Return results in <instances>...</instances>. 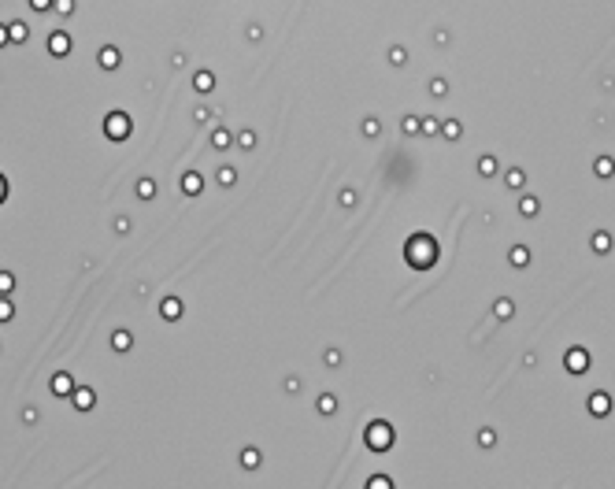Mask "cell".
<instances>
[{"label":"cell","instance_id":"obj_7","mask_svg":"<svg viewBox=\"0 0 615 489\" xmlns=\"http://www.w3.org/2000/svg\"><path fill=\"white\" fill-rule=\"evenodd\" d=\"M71 400H74V408H78V411H89L96 397H93V389H85V386H74V393H71Z\"/></svg>","mask_w":615,"mask_h":489},{"label":"cell","instance_id":"obj_1","mask_svg":"<svg viewBox=\"0 0 615 489\" xmlns=\"http://www.w3.org/2000/svg\"><path fill=\"white\" fill-rule=\"evenodd\" d=\"M404 259H408V267H415V271H430L438 264V241L430 234H412L408 245H404Z\"/></svg>","mask_w":615,"mask_h":489},{"label":"cell","instance_id":"obj_21","mask_svg":"<svg viewBox=\"0 0 615 489\" xmlns=\"http://www.w3.org/2000/svg\"><path fill=\"white\" fill-rule=\"evenodd\" d=\"M12 315H15L12 300H8V297H0V323H8V319H12Z\"/></svg>","mask_w":615,"mask_h":489},{"label":"cell","instance_id":"obj_34","mask_svg":"<svg viewBox=\"0 0 615 489\" xmlns=\"http://www.w3.org/2000/svg\"><path fill=\"white\" fill-rule=\"evenodd\" d=\"M445 137H460V123H445Z\"/></svg>","mask_w":615,"mask_h":489},{"label":"cell","instance_id":"obj_8","mask_svg":"<svg viewBox=\"0 0 615 489\" xmlns=\"http://www.w3.org/2000/svg\"><path fill=\"white\" fill-rule=\"evenodd\" d=\"M589 411H593L597 419H604V415L612 411V397H608V393H593V397H589Z\"/></svg>","mask_w":615,"mask_h":489},{"label":"cell","instance_id":"obj_17","mask_svg":"<svg viewBox=\"0 0 615 489\" xmlns=\"http://www.w3.org/2000/svg\"><path fill=\"white\" fill-rule=\"evenodd\" d=\"M478 175H485V178L497 175V160H493V156H482V160H478Z\"/></svg>","mask_w":615,"mask_h":489},{"label":"cell","instance_id":"obj_28","mask_svg":"<svg viewBox=\"0 0 615 489\" xmlns=\"http://www.w3.org/2000/svg\"><path fill=\"white\" fill-rule=\"evenodd\" d=\"M363 134H367V137L379 134V119H367V123H363Z\"/></svg>","mask_w":615,"mask_h":489},{"label":"cell","instance_id":"obj_30","mask_svg":"<svg viewBox=\"0 0 615 489\" xmlns=\"http://www.w3.org/2000/svg\"><path fill=\"white\" fill-rule=\"evenodd\" d=\"M478 441L485 445V449H490V445H493V441H497V434H493V430H482V434H478Z\"/></svg>","mask_w":615,"mask_h":489},{"label":"cell","instance_id":"obj_18","mask_svg":"<svg viewBox=\"0 0 615 489\" xmlns=\"http://www.w3.org/2000/svg\"><path fill=\"white\" fill-rule=\"evenodd\" d=\"M153 193H156L153 178H141V182H137V197H141V200H153Z\"/></svg>","mask_w":615,"mask_h":489},{"label":"cell","instance_id":"obj_11","mask_svg":"<svg viewBox=\"0 0 615 489\" xmlns=\"http://www.w3.org/2000/svg\"><path fill=\"white\" fill-rule=\"evenodd\" d=\"M130 341H134V338H130L126 330H115V334H112V349H115V352H126V349H130Z\"/></svg>","mask_w":615,"mask_h":489},{"label":"cell","instance_id":"obj_26","mask_svg":"<svg viewBox=\"0 0 615 489\" xmlns=\"http://www.w3.org/2000/svg\"><path fill=\"white\" fill-rule=\"evenodd\" d=\"M237 145H241V148H252V145H256V134H252V130H245V134L237 137Z\"/></svg>","mask_w":615,"mask_h":489},{"label":"cell","instance_id":"obj_14","mask_svg":"<svg viewBox=\"0 0 615 489\" xmlns=\"http://www.w3.org/2000/svg\"><path fill=\"white\" fill-rule=\"evenodd\" d=\"M193 85H197L200 93H208L211 85H215V78H211V71H197V78H193Z\"/></svg>","mask_w":615,"mask_h":489},{"label":"cell","instance_id":"obj_12","mask_svg":"<svg viewBox=\"0 0 615 489\" xmlns=\"http://www.w3.org/2000/svg\"><path fill=\"white\" fill-rule=\"evenodd\" d=\"M508 259H512V267H526V264H530V252H526L523 245H515L512 252H508Z\"/></svg>","mask_w":615,"mask_h":489},{"label":"cell","instance_id":"obj_6","mask_svg":"<svg viewBox=\"0 0 615 489\" xmlns=\"http://www.w3.org/2000/svg\"><path fill=\"white\" fill-rule=\"evenodd\" d=\"M52 393H56V397H71V393H74V378L63 375V371L52 375Z\"/></svg>","mask_w":615,"mask_h":489},{"label":"cell","instance_id":"obj_3","mask_svg":"<svg viewBox=\"0 0 615 489\" xmlns=\"http://www.w3.org/2000/svg\"><path fill=\"white\" fill-rule=\"evenodd\" d=\"M104 134L112 137V141H126V134H130V119H126V112H112L104 119Z\"/></svg>","mask_w":615,"mask_h":489},{"label":"cell","instance_id":"obj_22","mask_svg":"<svg viewBox=\"0 0 615 489\" xmlns=\"http://www.w3.org/2000/svg\"><path fill=\"white\" fill-rule=\"evenodd\" d=\"M12 289H15V278L8 275V271H4V275H0V297H8V293H12Z\"/></svg>","mask_w":615,"mask_h":489},{"label":"cell","instance_id":"obj_10","mask_svg":"<svg viewBox=\"0 0 615 489\" xmlns=\"http://www.w3.org/2000/svg\"><path fill=\"white\" fill-rule=\"evenodd\" d=\"M96 63H101V67H107V71H115V67H119V49L107 45V49L101 52V56H96Z\"/></svg>","mask_w":615,"mask_h":489},{"label":"cell","instance_id":"obj_16","mask_svg":"<svg viewBox=\"0 0 615 489\" xmlns=\"http://www.w3.org/2000/svg\"><path fill=\"white\" fill-rule=\"evenodd\" d=\"M597 175H600V178H612V175H615V160L600 156V160H597Z\"/></svg>","mask_w":615,"mask_h":489},{"label":"cell","instance_id":"obj_32","mask_svg":"<svg viewBox=\"0 0 615 489\" xmlns=\"http://www.w3.org/2000/svg\"><path fill=\"white\" fill-rule=\"evenodd\" d=\"M30 8H34V12H49L52 0H30Z\"/></svg>","mask_w":615,"mask_h":489},{"label":"cell","instance_id":"obj_27","mask_svg":"<svg viewBox=\"0 0 615 489\" xmlns=\"http://www.w3.org/2000/svg\"><path fill=\"white\" fill-rule=\"evenodd\" d=\"M234 178H237V175H234L230 167H223V171H219V186H234Z\"/></svg>","mask_w":615,"mask_h":489},{"label":"cell","instance_id":"obj_15","mask_svg":"<svg viewBox=\"0 0 615 489\" xmlns=\"http://www.w3.org/2000/svg\"><path fill=\"white\" fill-rule=\"evenodd\" d=\"M8 30H12V41H19V45H23V41L30 37V26H26V23H19V19H15V23L8 26Z\"/></svg>","mask_w":615,"mask_h":489},{"label":"cell","instance_id":"obj_20","mask_svg":"<svg viewBox=\"0 0 615 489\" xmlns=\"http://www.w3.org/2000/svg\"><path fill=\"white\" fill-rule=\"evenodd\" d=\"M241 463H245V467H260V452H256V449H245V452H241Z\"/></svg>","mask_w":615,"mask_h":489},{"label":"cell","instance_id":"obj_4","mask_svg":"<svg viewBox=\"0 0 615 489\" xmlns=\"http://www.w3.org/2000/svg\"><path fill=\"white\" fill-rule=\"evenodd\" d=\"M586 367H589V352H586V349H571V352H567V371H571V375H582Z\"/></svg>","mask_w":615,"mask_h":489},{"label":"cell","instance_id":"obj_13","mask_svg":"<svg viewBox=\"0 0 615 489\" xmlns=\"http://www.w3.org/2000/svg\"><path fill=\"white\" fill-rule=\"evenodd\" d=\"M159 311H164V315H167V319H178V315H182V300H175V297H167L164 304H159Z\"/></svg>","mask_w":615,"mask_h":489},{"label":"cell","instance_id":"obj_24","mask_svg":"<svg viewBox=\"0 0 615 489\" xmlns=\"http://www.w3.org/2000/svg\"><path fill=\"white\" fill-rule=\"evenodd\" d=\"M523 182H526V175H523V171H519V167H515V171H512V175H508V186H512V189H519V186H523Z\"/></svg>","mask_w":615,"mask_h":489},{"label":"cell","instance_id":"obj_33","mask_svg":"<svg viewBox=\"0 0 615 489\" xmlns=\"http://www.w3.org/2000/svg\"><path fill=\"white\" fill-rule=\"evenodd\" d=\"M56 8H60L63 15H71L74 12V0H56Z\"/></svg>","mask_w":615,"mask_h":489},{"label":"cell","instance_id":"obj_5","mask_svg":"<svg viewBox=\"0 0 615 489\" xmlns=\"http://www.w3.org/2000/svg\"><path fill=\"white\" fill-rule=\"evenodd\" d=\"M49 52H52V56H56V60H63V56H67V52H71V37L63 34V30H60V34H52V41H49Z\"/></svg>","mask_w":615,"mask_h":489},{"label":"cell","instance_id":"obj_35","mask_svg":"<svg viewBox=\"0 0 615 489\" xmlns=\"http://www.w3.org/2000/svg\"><path fill=\"white\" fill-rule=\"evenodd\" d=\"M8 41H12V30H8V26H0V45H8Z\"/></svg>","mask_w":615,"mask_h":489},{"label":"cell","instance_id":"obj_9","mask_svg":"<svg viewBox=\"0 0 615 489\" xmlns=\"http://www.w3.org/2000/svg\"><path fill=\"white\" fill-rule=\"evenodd\" d=\"M200 189H204V178L197 175V171H193V175H186V178H182V193H189V197H197Z\"/></svg>","mask_w":615,"mask_h":489},{"label":"cell","instance_id":"obj_2","mask_svg":"<svg viewBox=\"0 0 615 489\" xmlns=\"http://www.w3.org/2000/svg\"><path fill=\"white\" fill-rule=\"evenodd\" d=\"M367 445H371L374 452H386L393 445V427L390 422H371V427H367Z\"/></svg>","mask_w":615,"mask_h":489},{"label":"cell","instance_id":"obj_31","mask_svg":"<svg viewBox=\"0 0 615 489\" xmlns=\"http://www.w3.org/2000/svg\"><path fill=\"white\" fill-rule=\"evenodd\" d=\"M319 411H322V415H330V411H334V397H322L319 400Z\"/></svg>","mask_w":615,"mask_h":489},{"label":"cell","instance_id":"obj_19","mask_svg":"<svg viewBox=\"0 0 615 489\" xmlns=\"http://www.w3.org/2000/svg\"><path fill=\"white\" fill-rule=\"evenodd\" d=\"M593 248H597V252H608V248H612V237H608V234H593Z\"/></svg>","mask_w":615,"mask_h":489},{"label":"cell","instance_id":"obj_25","mask_svg":"<svg viewBox=\"0 0 615 489\" xmlns=\"http://www.w3.org/2000/svg\"><path fill=\"white\" fill-rule=\"evenodd\" d=\"M519 208H523V215H534V212H537V197H523Z\"/></svg>","mask_w":615,"mask_h":489},{"label":"cell","instance_id":"obj_36","mask_svg":"<svg viewBox=\"0 0 615 489\" xmlns=\"http://www.w3.org/2000/svg\"><path fill=\"white\" fill-rule=\"evenodd\" d=\"M8 200V182H4V175H0V204Z\"/></svg>","mask_w":615,"mask_h":489},{"label":"cell","instance_id":"obj_29","mask_svg":"<svg viewBox=\"0 0 615 489\" xmlns=\"http://www.w3.org/2000/svg\"><path fill=\"white\" fill-rule=\"evenodd\" d=\"M497 315H501V319H508V315H512V300H497Z\"/></svg>","mask_w":615,"mask_h":489},{"label":"cell","instance_id":"obj_23","mask_svg":"<svg viewBox=\"0 0 615 489\" xmlns=\"http://www.w3.org/2000/svg\"><path fill=\"white\" fill-rule=\"evenodd\" d=\"M211 145H215V148H226V145H230V134H226V130H215Z\"/></svg>","mask_w":615,"mask_h":489}]
</instances>
